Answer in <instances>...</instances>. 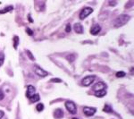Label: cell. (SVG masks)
<instances>
[{"label":"cell","mask_w":134,"mask_h":119,"mask_svg":"<svg viewBox=\"0 0 134 119\" xmlns=\"http://www.w3.org/2000/svg\"><path fill=\"white\" fill-rule=\"evenodd\" d=\"M130 19H131V16L128 15V14H121L120 16H118V17L115 20L114 26L116 28L122 27V25L127 23Z\"/></svg>","instance_id":"1"},{"label":"cell","mask_w":134,"mask_h":119,"mask_svg":"<svg viewBox=\"0 0 134 119\" xmlns=\"http://www.w3.org/2000/svg\"><path fill=\"white\" fill-rule=\"evenodd\" d=\"M65 107H66V109L71 113V114L75 115L77 113L76 105H75L73 101H71V100H68V101L65 102Z\"/></svg>","instance_id":"2"},{"label":"cell","mask_w":134,"mask_h":119,"mask_svg":"<svg viewBox=\"0 0 134 119\" xmlns=\"http://www.w3.org/2000/svg\"><path fill=\"white\" fill-rule=\"evenodd\" d=\"M92 12H93V9L91 8V7H84L80 14V19L84 20L85 18H87Z\"/></svg>","instance_id":"3"},{"label":"cell","mask_w":134,"mask_h":119,"mask_svg":"<svg viewBox=\"0 0 134 119\" xmlns=\"http://www.w3.org/2000/svg\"><path fill=\"white\" fill-rule=\"evenodd\" d=\"M95 78L96 76L95 75H89V76H86L84 79H82L81 81V84L83 86H89L93 81H95Z\"/></svg>","instance_id":"4"},{"label":"cell","mask_w":134,"mask_h":119,"mask_svg":"<svg viewBox=\"0 0 134 119\" xmlns=\"http://www.w3.org/2000/svg\"><path fill=\"white\" fill-rule=\"evenodd\" d=\"M97 112L96 107H85L83 108V113L87 116H92L95 113Z\"/></svg>","instance_id":"5"},{"label":"cell","mask_w":134,"mask_h":119,"mask_svg":"<svg viewBox=\"0 0 134 119\" xmlns=\"http://www.w3.org/2000/svg\"><path fill=\"white\" fill-rule=\"evenodd\" d=\"M106 84L105 83H103V81H98V83H97L96 84L94 85V87H93V90H95V92L104 90H106Z\"/></svg>","instance_id":"6"},{"label":"cell","mask_w":134,"mask_h":119,"mask_svg":"<svg viewBox=\"0 0 134 119\" xmlns=\"http://www.w3.org/2000/svg\"><path fill=\"white\" fill-rule=\"evenodd\" d=\"M34 72L36 74H38V76H40V77H46V76L47 75V72H46L45 70H43L41 67H39V66H34Z\"/></svg>","instance_id":"7"},{"label":"cell","mask_w":134,"mask_h":119,"mask_svg":"<svg viewBox=\"0 0 134 119\" xmlns=\"http://www.w3.org/2000/svg\"><path fill=\"white\" fill-rule=\"evenodd\" d=\"M34 94H36V89H35V87L32 86V85H28V87H27L26 97L30 98V97H32Z\"/></svg>","instance_id":"8"},{"label":"cell","mask_w":134,"mask_h":119,"mask_svg":"<svg viewBox=\"0 0 134 119\" xmlns=\"http://www.w3.org/2000/svg\"><path fill=\"white\" fill-rule=\"evenodd\" d=\"M73 30L75 31V32L79 33V34H81V33H83V31H84L83 26H82V24L80 23H77L73 25Z\"/></svg>","instance_id":"9"},{"label":"cell","mask_w":134,"mask_h":119,"mask_svg":"<svg viewBox=\"0 0 134 119\" xmlns=\"http://www.w3.org/2000/svg\"><path fill=\"white\" fill-rule=\"evenodd\" d=\"M100 31H101L100 25H98V24H95V25H93L92 27H91L90 33L92 35H97V34H98V33L100 32Z\"/></svg>","instance_id":"10"},{"label":"cell","mask_w":134,"mask_h":119,"mask_svg":"<svg viewBox=\"0 0 134 119\" xmlns=\"http://www.w3.org/2000/svg\"><path fill=\"white\" fill-rule=\"evenodd\" d=\"M54 116H55V118H56V119H61V118H63V116H64L63 110H62L61 108L56 109V110H55V112H54Z\"/></svg>","instance_id":"11"},{"label":"cell","mask_w":134,"mask_h":119,"mask_svg":"<svg viewBox=\"0 0 134 119\" xmlns=\"http://www.w3.org/2000/svg\"><path fill=\"white\" fill-rule=\"evenodd\" d=\"M39 98H40V97L38 94H34L33 96L32 97H30V103H35V102H37L38 100H39Z\"/></svg>","instance_id":"12"},{"label":"cell","mask_w":134,"mask_h":119,"mask_svg":"<svg viewBox=\"0 0 134 119\" xmlns=\"http://www.w3.org/2000/svg\"><path fill=\"white\" fill-rule=\"evenodd\" d=\"M106 90L95 92V95H96V97H98V98H102V97L106 96Z\"/></svg>","instance_id":"13"},{"label":"cell","mask_w":134,"mask_h":119,"mask_svg":"<svg viewBox=\"0 0 134 119\" xmlns=\"http://www.w3.org/2000/svg\"><path fill=\"white\" fill-rule=\"evenodd\" d=\"M13 9H14V7H13L12 5H10V6H6L5 9H3V10H0V14H5V13L12 11Z\"/></svg>","instance_id":"14"},{"label":"cell","mask_w":134,"mask_h":119,"mask_svg":"<svg viewBox=\"0 0 134 119\" xmlns=\"http://www.w3.org/2000/svg\"><path fill=\"white\" fill-rule=\"evenodd\" d=\"M18 45H19V37L14 36V48L16 49V48H18Z\"/></svg>","instance_id":"15"},{"label":"cell","mask_w":134,"mask_h":119,"mask_svg":"<svg viewBox=\"0 0 134 119\" xmlns=\"http://www.w3.org/2000/svg\"><path fill=\"white\" fill-rule=\"evenodd\" d=\"M103 110H104V112H106V113H112L113 112L112 107L108 105H105V107L103 108Z\"/></svg>","instance_id":"16"},{"label":"cell","mask_w":134,"mask_h":119,"mask_svg":"<svg viewBox=\"0 0 134 119\" xmlns=\"http://www.w3.org/2000/svg\"><path fill=\"white\" fill-rule=\"evenodd\" d=\"M66 58H67V60L69 61L70 63H71V62H73V61L75 60V56L73 55V54H71V55L67 56Z\"/></svg>","instance_id":"17"},{"label":"cell","mask_w":134,"mask_h":119,"mask_svg":"<svg viewBox=\"0 0 134 119\" xmlns=\"http://www.w3.org/2000/svg\"><path fill=\"white\" fill-rule=\"evenodd\" d=\"M36 108H37V110H38V112H41V111H43V109H44V105L42 103L38 104V106L36 107Z\"/></svg>","instance_id":"18"},{"label":"cell","mask_w":134,"mask_h":119,"mask_svg":"<svg viewBox=\"0 0 134 119\" xmlns=\"http://www.w3.org/2000/svg\"><path fill=\"white\" fill-rule=\"evenodd\" d=\"M4 60H5V55H4V53H1V52H0V66L3 65Z\"/></svg>","instance_id":"19"},{"label":"cell","mask_w":134,"mask_h":119,"mask_svg":"<svg viewBox=\"0 0 134 119\" xmlns=\"http://www.w3.org/2000/svg\"><path fill=\"white\" fill-rule=\"evenodd\" d=\"M123 76H125V72H124L120 71V72H116V77L121 78V77H123Z\"/></svg>","instance_id":"20"},{"label":"cell","mask_w":134,"mask_h":119,"mask_svg":"<svg viewBox=\"0 0 134 119\" xmlns=\"http://www.w3.org/2000/svg\"><path fill=\"white\" fill-rule=\"evenodd\" d=\"M50 83H62V80L59 78H54L50 80Z\"/></svg>","instance_id":"21"},{"label":"cell","mask_w":134,"mask_h":119,"mask_svg":"<svg viewBox=\"0 0 134 119\" xmlns=\"http://www.w3.org/2000/svg\"><path fill=\"white\" fill-rule=\"evenodd\" d=\"M26 53H27V55H28V57H30V59H32V60H35V58H34V57H33V55H32V53H30L29 50H26Z\"/></svg>","instance_id":"22"},{"label":"cell","mask_w":134,"mask_h":119,"mask_svg":"<svg viewBox=\"0 0 134 119\" xmlns=\"http://www.w3.org/2000/svg\"><path fill=\"white\" fill-rule=\"evenodd\" d=\"M71 24L68 23L67 25H66V27H65V31H66V32H70V31H71Z\"/></svg>","instance_id":"23"},{"label":"cell","mask_w":134,"mask_h":119,"mask_svg":"<svg viewBox=\"0 0 134 119\" xmlns=\"http://www.w3.org/2000/svg\"><path fill=\"white\" fill-rule=\"evenodd\" d=\"M26 32L28 33L30 36H32V35H33V31H32L30 29H29V28H27V29H26Z\"/></svg>","instance_id":"24"},{"label":"cell","mask_w":134,"mask_h":119,"mask_svg":"<svg viewBox=\"0 0 134 119\" xmlns=\"http://www.w3.org/2000/svg\"><path fill=\"white\" fill-rule=\"evenodd\" d=\"M4 98H5V94H4V92L0 90V100L4 99Z\"/></svg>","instance_id":"25"},{"label":"cell","mask_w":134,"mask_h":119,"mask_svg":"<svg viewBox=\"0 0 134 119\" xmlns=\"http://www.w3.org/2000/svg\"><path fill=\"white\" fill-rule=\"evenodd\" d=\"M4 115H5V113H4V111L0 110V119H1L2 117L4 116Z\"/></svg>","instance_id":"26"},{"label":"cell","mask_w":134,"mask_h":119,"mask_svg":"<svg viewBox=\"0 0 134 119\" xmlns=\"http://www.w3.org/2000/svg\"><path fill=\"white\" fill-rule=\"evenodd\" d=\"M109 5H116V2H109Z\"/></svg>","instance_id":"27"},{"label":"cell","mask_w":134,"mask_h":119,"mask_svg":"<svg viewBox=\"0 0 134 119\" xmlns=\"http://www.w3.org/2000/svg\"><path fill=\"white\" fill-rule=\"evenodd\" d=\"M29 21H30V23H33V20H32V18L30 17V15H29Z\"/></svg>","instance_id":"28"},{"label":"cell","mask_w":134,"mask_h":119,"mask_svg":"<svg viewBox=\"0 0 134 119\" xmlns=\"http://www.w3.org/2000/svg\"><path fill=\"white\" fill-rule=\"evenodd\" d=\"M71 119H78V118H76V117H73V118H71Z\"/></svg>","instance_id":"29"}]
</instances>
